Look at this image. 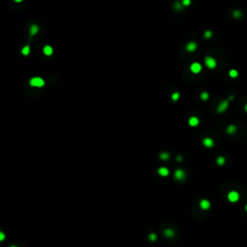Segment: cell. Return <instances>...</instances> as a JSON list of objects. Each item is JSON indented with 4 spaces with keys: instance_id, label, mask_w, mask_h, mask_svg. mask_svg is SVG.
I'll return each mask as SVG.
<instances>
[{
    "instance_id": "17",
    "label": "cell",
    "mask_w": 247,
    "mask_h": 247,
    "mask_svg": "<svg viewBox=\"0 0 247 247\" xmlns=\"http://www.w3.org/2000/svg\"><path fill=\"white\" fill-rule=\"evenodd\" d=\"M164 235H166V237H168V238H170V237H173V235H174V231L172 230V229H166V230H165V232H164Z\"/></svg>"
},
{
    "instance_id": "6",
    "label": "cell",
    "mask_w": 247,
    "mask_h": 247,
    "mask_svg": "<svg viewBox=\"0 0 247 247\" xmlns=\"http://www.w3.org/2000/svg\"><path fill=\"white\" fill-rule=\"evenodd\" d=\"M175 178H176V179H178V181H183V179H185L184 171L182 169H178L176 172H175Z\"/></svg>"
},
{
    "instance_id": "4",
    "label": "cell",
    "mask_w": 247,
    "mask_h": 247,
    "mask_svg": "<svg viewBox=\"0 0 247 247\" xmlns=\"http://www.w3.org/2000/svg\"><path fill=\"white\" fill-rule=\"evenodd\" d=\"M229 106V100L226 99V100H222L220 102L218 106H217V112L218 113H224V112L227 110V108Z\"/></svg>"
},
{
    "instance_id": "15",
    "label": "cell",
    "mask_w": 247,
    "mask_h": 247,
    "mask_svg": "<svg viewBox=\"0 0 247 247\" xmlns=\"http://www.w3.org/2000/svg\"><path fill=\"white\" fill-rule=\"evenodd\" d=\"M225 162H226V159H225V158H223V156H219V158H217V159H216V163L218 164L219 166L224 165Z\"/></svg>"
},
{
    "instance_id": "21",
    "label": "cell",
    "mask_w": 247,
    "mask_h": 247,
    "mask_svg": "<svg viewBox=\"0 0 247 247\" xmlns=\"http://www.w3.org/2000/svg\"><path fill=\"white\" fill-rule=\"evenodd\" d=\"M211 36H212V32H211V31L207 30L205 32L204 37L206 38V39H210V38H211Z\"/></svg>"
},
{
    "instance_id": "26",
    "label": "cell",
    "mask_w": 247,
    "mask_h": 247,
    "mask_svg": "<svg viewBox=\"0 0 247 247\" xmlns=\"http://www.w3.org/2000/svg\"><path fill=\"white\" fill-rule=\"evenodd\" d=\"M174 7H175V9L178 10V11H181V10H182V5L179 3H175V6Z\"/></svg>"
},
{
    "instance_id": "30",
    "label": "cell",
    "mask_w": 247,
    "mask_h": 247,
    "mask_svg": "<svg viewBox=\"0 0 247 247\" xmlns=\"http://www.w3.org/2000/svg\"><path fill=\"white\" fill-rule=\"evenodd\" d=\"M234 99V96H230V98H229V99Z\"/></svg>"
},
{
    "instance_id": "9",
    "label": "cell",
    "mask_w": 247,
    "mask_h": 247,
    "mask_svg": "<svg viewBox=\"0 0 247 247\" xmlns=\"http://www.w3.org/2000/svg\"><path fill=\"white\" fill-rule=\"evenodd\" d=\"M203 144H204L205 147H207V148H211V147H213V145H214V142H213V140L211 138H205L204 140H203Z\"/></svg>"
},
{
    "instance_id": "14",
    "label": "cell",
    "mask_w": 247,
    "mask_h": 247,
    "mask_svg": "<svg viewBox=\"0 0 247 247\" xmlns=\"http://www.w3.org/2000/svg\"><path fill=\"white\" fill-rule=\"evenodd\" d=\"M237 131V127L234 126V125H230L228 127H227V132L229 134H234V133Z\"/></svg>"
},
{
    "instance_id": "11",
    "label": "cell",
    "mask_w": 247,
    "mask_h": 247,
    "mask_svg": "<svg viewBox=\"0 0 247 247\" xmlns=\"http://www.w3.org/2000/svg\"><path fill=\"white\" fill-rule=\"evenodd\" d=\"M188 124L191 127H196V126L199 125V119L197 117H191L188 120Z\"/></svg>"
},
{
    "instance_id": "22",
    "label": "cell",
    "mask_w": 247,
    "mask_h": 247,
    "mask_svg": "<svg viewBox=\"0 0 247 247\" xmlns=\"http://www.w3.org/2000/svg\"><path fill=\"white\" fill-rule=\"evenodd\" d=\"M209 99V94H207V92H204L201 94V99H203V100H207V99Z\"/></svg>"
},
{
    "instance_id": "19",
    "label": "cell",
    "mask_w": 247,
    "mask_h": 247,
    "mask_svg": "<svg viewBox=\"0 0 247 247\" xmlns=\"http://www.w3.org/2000/svg\"><path fill=\"white\" fill-rule=\"evenodd\" d=\"M169 158H170V154H168V153H162V154H160V158L163 159V160H166V159H168Z\"/></svg>"
},
{
    "instance_id": "5",
    "label": "cell",
    "mask_w": 247,
    "mask_h": 247,
    "mask_svg": "<svg viewBox=\"0 0 247 247\" xmlns=\"http://www.w3.org/2000/svg\"><path fill=\"white\" fill-rule=\"evenodd\" d=\"M190 71H191L193 74H199V72L202 71V66H201V64L195 62V63L191 64V66H190Z\"/></svg>"
},
{
    "instance_id": "10",
    "label": "cell",
    "mask_w": 247,
    "mask_h": 247,
    "mask_svg": "<svg viewBox=\"0 0 247 247\" xmlns=\"http://www.w3.org/2000/svg\"><path fill=\"white\" fill-rule=\"evenodd\" d=\"M158 174L161 177H167L169 175V170L167 169L166 167H161V168L158 169Z\"/></svg>"
},
{
    "instance_id": "8",
    "label": "cell",
    "mask_w": 247,
    "mask_h": 247,
    "mask_svg": "<svg viewBox=\"0 0 247 247\" xmlns=\"http://www.w3.org/2000/svg\"><path fill=\"white\" fill-rule=\"evenodd\" d=\"M196 48H197V43L195 42H190L186 44V50L188 52H193V51L196 50Z\"/></svg>"
},
{
    "instance_id": "24",
    "label": "cell",
    "mask_w": 247,
    "mask_h": 247,
    "mask_svg": "<svg viewBox=\"0 0 247 247\" xmlns=\"http://www.w3.org/2000/svg\"><path fill=\"white\" fill-rule=\"evenodd\" d=\"M191 4V0H182V5L183 6H189Z\"/></svg>"
},
{
    "instance_id": "28",
    "label": "cell",
    "mask_w": 247,
    "mask_h": 247,
    "mask_svg": "<svg viewBox=\"0 0 247 247\" xmlns=\"http://www.w3.org/2000/svg\"><path fill=\"white\" fill-rule=\"evenodd\" d=\"M177 160L181 161V160H182V158H181V156H179V158H177Z\"/></svg>"
},
{
    "instance_id": "23",
    "label": "cell",
    "mask_w": 247,
    "mask_h": 247,
    "mask_svg": "<svg viewBox=\"0 0 247 247\" xmlns=\"http://www.w3.org/2000/svg\"><path fill=\"white\" fill-rule=\"evenodd\" d=\"M179 99V93H174L173 95H172V99H173L174 102L178 100Z\"/></svg>"
},
{
    "instance_id": "7",
    "label": "cell",
    "mask_w": 247,
    "mask_h": 247,
    "mask_svg": "<svg viewBox=\"0 0 247 247\" xmlns=\"http://www.w3.org/2000/svg\"><path fill=\"white\" fill-rule=\"evenodd\" d=\"M200 207H201V209H202V210H209V209L210 207V201H209V200H206V199L202 200V201L200 202Z\"/></svg>"
},
{
    "instance_id": "3",
    "label": "cell",
    "mask_w": 247,
    "mask_h": 247,
    "mask_svg": "<svg viewBox=\"0 0 247 247\" xmlns=\"http://www.w3.org/2000/svg\"><path fill=\"white\" fill-rule=\"evenodd\" d=\"M30 85L33 87H42L44 85V81L41 77H33L30 80Z\"/></svg>"
},
{
    "instance_id": "18",
    "label": "cell",
    "mask_w": 247,
    "mask_h": 247,
    "mask_svg": "<svg viewBox=\"0 0 247 247\" xmlns=\"http://www.w3.org/2000/svg\"><path fill=\"white\" fill-rule=\"evenodd\" d=\"M21 53L23 54V55H28V54L30 53V47H29L28 46H24V47L21 49Z\"/></svg>"
},
{
    "instance_id": "32",
    "label": "cell",
    "mask_w": 247,
    "mask_h": 247,
    "mask_svg": "<svg viewBox=\"0 0 247 247\" xmlns=\"http://www.w3.org/2000/svg\"><path fill=\"white\" fill-rule=\"evenodd\" d=\"M245 210H246V211H247V205H246V206H245Z\"/></svg>"
},
{
    "instance_id": "25",
    "label": "cell",
    "mask_w": 247,
    "mask_h": 247,
    "mask_svg": "<svg viewBox=\"0 0 247 247\" xmlns=\"http://www.w3.org/2000/svg\"><path fill=\"white\" fill-rule=\"evenodd\" d=\"M149 238H150V240H151V241L156 240V235H154V234H151V235H150V237H149Z\"/></svg>"
},
{
    "instance_id": "2",
    "label": "cell",
    "mask_w": 247,
    "mask_h": 247,
    "mask_svg": "<svg viewBox=\"0 0 247 247\" xmlns=\"http://www.w3.org/2000/svg\"><path fill=\"white\" fill-rule=\"evenodd\" d=\"M205 64H206V66L209 69H214L216 67V65H217L215 59L210 57V56H207L205 58Z\"/></svg>"
},
{
    "instance_id": "16",
    "label": "cell",
    "mask_w": 247,
    "mask_h": 247,
    "mask_svg": "<svg viewBox=\"0 0 247 247\" xmlns=\"http://www.w3.org/2000/svg\"><path fill=\"white\" fill-rule=\"evenodd\" d=\"M229 75L232 77V78H235V77L238 76V71H237V70H231V71H229Z\"/></svg>"
},
{
    "instance_id": "12",
    "label": "cell",
    "mask_w": 247,
    "mask_h": 247,
    "mask_svg": "<svg viewBox=\"0 0 247 247\" xmlns=\"http://www.w3.org/2000/svg\"><path fill=\"white\" fill-rule=\"evenodd\" d=\"M43 53H44L46 55H47V56L51 55V54L53 53L52 47H51L50 46H46L44 47H43Z\"/></svg>"
},
{
    "instance_id": "33",
    "label": "cell",
    "mask_w": 247,
    "mask_h": 247,
    "mask_svg": "<svg viewBox=\"0 0 247 247\" xmlns=\"http://www.w3.org/2000/svg\"><path fill=\"white\" fill-rule=\"evenodd\" d=\"M11 247H15V246H11Z\"/></svg>"
},
{
    "instance_id": "27",
    "label": "cell",
    "mask_w": 247,
    "mask_h": 247,
    "mask_svg": "<svg viewBox=\"0 0 247 247\" xmlns=\"http://www.w3.org/2000/svg\"><path fill=\"white\" fill-rule=\"evenodd\" d=\"M5 238V235H4L3 232H0V240H4Z\"/></svg>"
},
{
    "instance_id": "29",
    "label": "cell",
    "mask_w": 247,
    "mask_h": 247,
    "mask_svg": "<svg viewBox=\"0 0 247 247\" xmlns=\"http://www.w3.org/2000/svg\"><path fill=\"white\" fill-rule=\"evenodd\" d=\"M244 109H245V111L247 112V103L245 104V106H244Z\"/></svg>"
},
{
    "instance_id": "1",
    "label": "cell",
    "mask_w": 247,
    "mask_h": 247,
    "mask_svg": "<svg viewBox=\"0 0 247 247\" xmlns=\"http://www.w3.org/2000/svg\"><path fill=\"white\" fill-rule=\"evenodd\" d=\"M228 200L231 203H237L239 200V193L238 191H235V190L230 191L228 193Z\"/></svg>"
},
{
    "instance_id": "20",
    "label": "cell",
    "mask_w": 247,
    "mask_h": 247,
    "mask_svg": "<svg viewBox=\"0 0 247 247\" xmlns=\"http://www.w3.org/2000/svg\"><path fill=\"white\" fill-rule=\"evenodd\" d=\"M233 15L235 16V19H239L241 16V12L240 11H238V10H237V11H234V13H233Z\"/></svg>"
},
{
    "instance_id": "31",
    "label": "cell",
    "mask_w": 247,
    "mask_h": 247,
    "mask_svg": "<svg viewBox=\"0 0 247 247\" xmlns=\"http://www.w3.org/2000/svg\"><path fill=\"white\" fill-rule=\"evenodd\" d=\"M15 2H21L22 0H15Z\"/></svg>"
},
{
    "instance_id": "13",
    "label": "cell",
    "mask_w": 247,
    "mask_h": 247,
    "mask_svg": "<svg viewBox=\"0 0 247 247\" xmlns=\"http://www.w3.org/2000/svg\"><path fill=\"white\" fill-rule=\"evenodd\" d=\"M39 32V27L37 25H32L30 27V35L31 36H35Z\"/></svg>"
}]
</instances>
